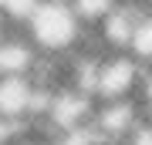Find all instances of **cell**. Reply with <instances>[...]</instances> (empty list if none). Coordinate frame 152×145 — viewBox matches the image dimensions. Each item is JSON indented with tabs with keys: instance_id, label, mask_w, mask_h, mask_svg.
<instances>
[{
	"instance_id": "cell-9",
	"label": "cell",
	"mask_w": 152,
	"mask_h": 145,
	"mask_svg": "<svg viewBox=\"0 0 152 145\" xmlns=\"http://www.w3.org/2000/svg\"><path fill=\"white\" fill-rule=\"evenodd\" d=\"M20 132H24V125H7V122H0V145H10Z\"/></svg>"
},
{
	"instance_id": "cell-5",
	"label": "cell",
	"mask_w": 152,
	"mask_h": 145,
	"mask_svg": "<svg viewBox=\"0 0 152 145\" xmlns=\"http://www.w3.org/2000/svg\"><path fill=\"white\" fill-rule=\"evenodd\" d=\"M142 125V108L135 98H118V101H95L88 132L108 145H125L132 132Z\"/></svg>"
},
{
	"instance_id": "cell-10",
	"label": "cell",
	"mask_w": 152,
	"mask_h": 145,
	"mask_svg": "<svg viewBox=\"0 0 152 145\" xmlns=\"http://www.w3.org/2000/svg\"><path fill=\"white\" fill-rule=\"evenodd\" d=\"M10 145H54V142H48V138H37V135H31V132H27V125H24V132L17 135V138H14Z\"/></svg>"
},
{
	"instance_id": "cell-3",
	"label": "cell",
	"mask_w": 152,
	"mask_h": 145,
	"mask_svg": "<svg viewBox=\"0 0 152 145\" xmlns=\"http://www.w3.org/2000/svg\"><path fill=\"white\" fill-rule=\"evenodd\" d=\"M149 14H152V0H118L105 14V20L91 31L105 51H132V41Z\"/></svg>"
},
{
	"instance_id": "cell-1",
	"label": "cell",
	"mask_w": 152,
	"mask_h": 145,
	"mask_svg": "<svg viewBox=\"0 0 152 145\" xmlns=\"http://www.w3.org/2000/svg\"><path fill=\"white\" fill-rule=\"evenodd\" d=\"M20 31L41 54H75L88 27H81L68 0H37L20 20Z\"/></svg>"
},
{
	"instance_id": "cell-7",
	"label": "cell",
	"mask_w": 152,
	"mask_h": 145,
	"mask_svg": "<svg viewBox=\"0 0 152 145\" xmlns=\"http://www.w3.org/2000/svg\"><path fill=\"white\" fill-rule=\"evenodd\" d=\"M115 4H118V0H68V7L75 10L78 20H81V27H98Z\"/></svg>"
},
{
	"instance_id": "cell-4",
	"label": "cell",
	"mask_w": 152,
	"mask_h": 145,
	"mask_svg": "<svg viewBox=\"0 0 152 145\" xmlns=\"http://www.w3.org/2000/svg\"><path fill=\"white\" fill-rule=\"evenodd\" d=\"M48 105V91H41L27 74H0V122L27 125Z\"/></svg>"
},
{
	"instance_id": "cell-2",
	"label": "cell",
	"mask_w": 152,
	"mask_h": 145,
	"mask_svg": "<svg viewBox=\"0 0 152 145\" xmlns=\"http://www.w3.org/2000/svg\"><path fill=\"white\" fill-rule=\"evenodd\" d=\"M142 61L132 51H108L95 64V85L91 95L95 101H118V98H135L139 78H142Z\"/></svg>"
},
{
	"instance_id": "cell-6",
	"label": "cell",
	"mask_w": 152,
	"mask_h": 145,
	"mask_svg": "<svg viewBox=\"0 0 152 145\" xmlns=\"http://www.w3.org/2000/svg\"><path fill=\"white\" fill-rule=\"evenodd\" d=\"M37 47L24 37V31H10L0 37V74H31Z\"/></svg>"
},
{
	"instance_id": "cell-8",
	"label": "cell",
	"mask_w": 152,
	"mask_h": 145,
	"mask_svg": "<svg viewBox=\"0 0 152 145\" xmlns=\"http://www.w3.org/2000/svg\"><path fill=\"white\" fill-rule=\"evenodd\" d=\"M132 54H135L142 64H152V14L142 20L139 34H135V41H132Z\"/></svg>"
}]
</instances>
